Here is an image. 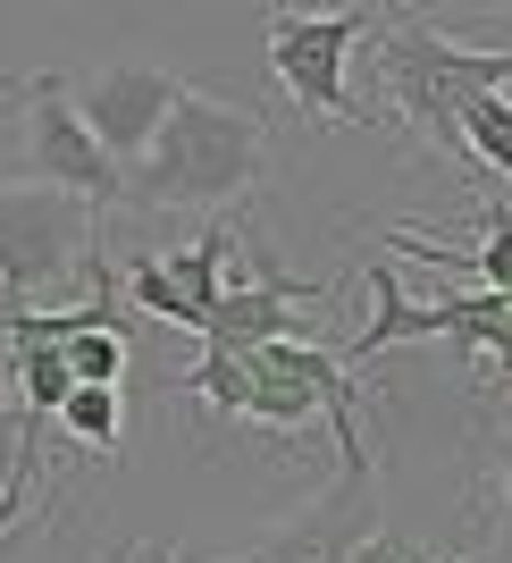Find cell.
<instances>
[{
	"mask_svg": "<svg viewBox=\"0 0 512 563\" xmlns=\"http://www.w3.org/2000/svg\"><path fill=\"white\" fill-rule=\"evenodd\" d=\"M59 429L93 454H118V438H126V396H118V387H76V396L59 404Z\"/></svg>",
	"mask_w": 512,
	"mask_h": 563,
	"instance_id": "obj_12",
	"label": "cell"
},
{
	"mask_svg": "<svg viewBox=\"0 0 512 563\" xmlns=\"http://www.w3.org/2000/svg\"><path fill=\"white\" fill-rule=\"evenodd\" d=\"M0 563H18V530H0Z\"/></svg>",
	"mask_w": 512,
	"mask_h": 563,
	"instance_id": "obj_14",
	"label": "cell"
},
{
	"mask_svg": "<svg viewBox=\"0 0 512 563\" xmlns=\"http://www.w3.org/2000/svg\"><path fill=\"white\" fill-rule=\"evenodd\" d=\"M0 93L25 101V177H18V186L76 194V202H93V211L126 194V177L110 168V152L85 135V118H76L68 76H59V68H43V76H0Z\"/></svg>",
	"mask_w": 512,
	"mask_h": 563,
	"instance_id": "obj_6",
	"label": "cell"
},
{
	"mask_svg": "<svg viewBox=\"0 0 512 563\" xmlns=\"http://www.w3.org/2000/svg\"><path fill=\"white\" fill-rule=\"evenodd\" d=\"M454 563H496V555H488V547H479V555H454Z\"/></svg>",
	"mask_w": 512,
	"mask_h": 563,
	"instance_id": "obj_15",
	"label": "cell"
},
{
	"mask_svg": "<svg viewBox=\"0 0 512 563\" xmlns=\"http://www.w3.org/2000/svg\"><path fill=\"white\" fill-rule=\"evenodd\" d=\"M378 9H269V76L278 93L303 118L327 126H361V101H353V43H370Z\"/></svg>",
	"mask_w": 512,
	"mask_h": 563,
	"instance_id": "obj_5",
	"label": "cell"
},
{
	"mask_svg": "<svg viewBox=\"0 0 512 563\" xmlns=\"http://www.w3.org/2000/svg\"><path fill=\"white\" fill-rule=\"evenodd\" d=\"M59 362H68L76 387H118V378H126V329H118V320H93V329H76L68 345H59Z\"/></svg>",
	"mask_w": 512,
	"mask_h": 563,
	"instance_id": "obj_13",
	"label": "cell"
},
{
	"mask_svg": "<svg viewBox=\"0 0 512 563\" xmlns=\"http://www.w3.org/2000/svg\"><path fill=\"white\" fill-rule=\"evenodd\" d=\"M470 228H479V244L470 253H454V244H437V235H387L396 253L412 261H437V269H470L479 278V295H512V211L504 202H470Z\"/></svg>",
	"mask_w": 512,
	"mask_h": 563,
	"instance_id": "obj_9",
	"label": "cell"
},
{
	"mask_svg": "<svg viewBox=\"0 0 512 563\" xmlns=\"http://www.w3.org/2000/svg\"><path fill=\"white\" fill-rule=\"evenodd\" d=\"M235 235H244V219H235V228H202L193 244H177V253H143L135 269H126V295H135L143 311H160V320H177V329L202 336L210 311H219V295H227Z\"/></svg>",
	"mask_w": 512,
	"mask_h": 563,
	"instance_id": "obj_8",
	"label": "cell"
},
{
	"mask_svg": "<svg viewBox=\"0 0 512 563\" xmlns=\"http://www.w3.org/2000/svg\"><path fill=\"white\" fill-rule=\"evenodd\" d=\"M260 177H269V118L186 85L168 101L152 152L126 168L118 202H135V211H235Z\"/></svg>",
	"mask_w": 512,
	"mask_h": 563,
	"instance_id": "obj_2",
	"label": "cell"
},
{
	"mask_svg": "<svg viewBox=\"0 0 512 563\" xmlns=\"http://www.w3.org/2000/svg\"><path fill=\"white\" fill-rule=\"evenodd\" d=\"M143 563H168V555H143Z\"/></svg>",
	"mask_w": 512,
	"mask_h": 563,
	"instance_id": "obj_16",
	"label": "cell"
},
{
	"mask_svg": "<svg viewBox=\"0 0 512 563\" xmlns=\"http://www.w3.org/2000/svg\"><path fill=\"white\" fill-rule=\"evenodd\" d=\"M454 152L479 168H496V177H512V101L504 93H479L454 110Z\"/></svg>",
	"mask_w": 512,
	"mask_h": 563,
	"instance_id": "obj_11",
	"label": "cell"
},
{
	"mask_svg": "<svg viewBox=\"0 0 512 563\" xmlns=\"http://www.w3.org/2000/svg\"><path fill=\"white\" fill-rule=\"evenodd\" d=\"M101 269V211L51 186H0V320L51 311V295Z\"/></svg>",
	"mask_w": 512,
	"mask_h": 563,
	"instance_id": "obj_4",
	"label": "cell"
},
{
	"mask_svg": "<svg viewBox=\"0 0 512 563\" xmlns=\"http://www.w3.org/2000/svg\"><path fill=\"white\" fill-rule=\"evenodd\" d=\"M512 85V51H479L463 43L454 25H437L428 9H378L370 25V101H361V126L378 118H403L412 135H437L454 152V110L479 93H504Z\"/></svg>",
	"mask_w": 512,
	"mask_h": 563,
	"instance_id": "obj_3",
	"label": "cell"
},
{
	"mask_svg": "<svg viewBox=\"0 0 512 563\" xmlns=\"http://www.w3.org/2000/svg\"><path fill=\"white\" fill-rule=\"evenodd\" d=\"M177 93H186V76H177V68H143V59H118V68L68 76L76 118H85V135L110 152L118 177L152 152V135H160V118H168V101H177Z\"/></svg>",
	"mask_w": 512,
	"mask_h": 563,
	"instance_id": "obj_7",
	"label": "cell"
},
{
	"mask_svg": "<svg viewBox=\"0 0 512 563\" xmlns=\"http://www.w3.org/2000/svg\"><path fill=\"white\" fill-rule=\"evenodd\" d=\"M177 387L202 396V404H219V412H235V421H260V429L327 421L336 429V454H345V488L353 496L370 488L361 387H353V371L327 345H311V336H278V345H253V353H202Z\"/></svg>",
	"mask_w": 512,
	"mask_h": 563,
	"instance_id": "obj_1",
	"label": "cell"
},
{
	"mask_svg": "<svg viewBox=\"0 0 512 563\" xmlns=\"http://www.w3.org/2000/svg\"><path fill=\"white\" fill-rule=\"evenodd\" d=\"M361 278H370V320L327 345L345 371H353V362H370V353H387V345H403V336H428V329H420V303L403 295V269H396V261L370 253V261H361Z\"/></svg>",
	"mask_w": 512,
	"mask_h": 563,
	"instance_id": "obj_10",
	"label": "cell"
}]
</instances>
